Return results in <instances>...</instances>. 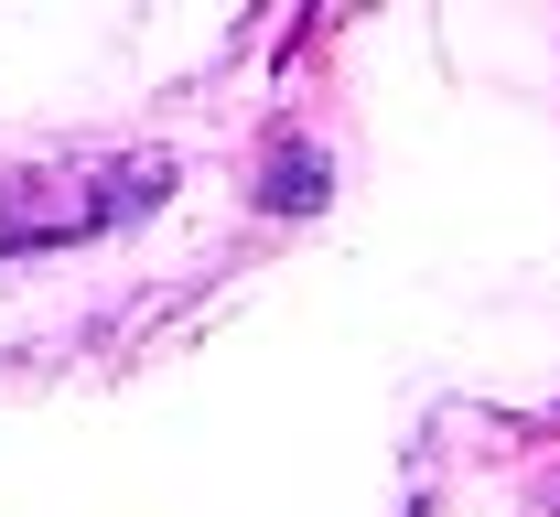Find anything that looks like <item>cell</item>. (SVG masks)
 <instances>
[{
  "instance_id": "6da1fadb",
  "label": "cell",
  "mask_w": 560,
  "mask_h": 517,
  "mask_svg": "<svg viewBox=\"0 0 560 517\" xmlns=\"http://www.w3.org/2000/svg\"><path fill=\"white\" fill-rule=\"evenodd\" d=\"M270 195H280V205H313V195H324V173H313V162H280Z\"/></svg>"
}]
</instances>
